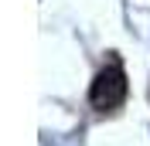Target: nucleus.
<instances>
[{
    "mask_svg": "<svg viewBox=\"0 0 150 146\" xmlns=\"http://www.w3.org/2000/svg\"><path fill=\"white\" fill-rule=\"evenodd\" d=\"M126 92H130L126 72L120 65H106L103 72L92 78V85H89V102L99 112H112V109H120L126 102Z\"/></svg>",
    "mask_w": 150,
    "mask_h": 146,
    "instance_id": "obj_1",
    "label": "nucleus"
}]
</instances>
